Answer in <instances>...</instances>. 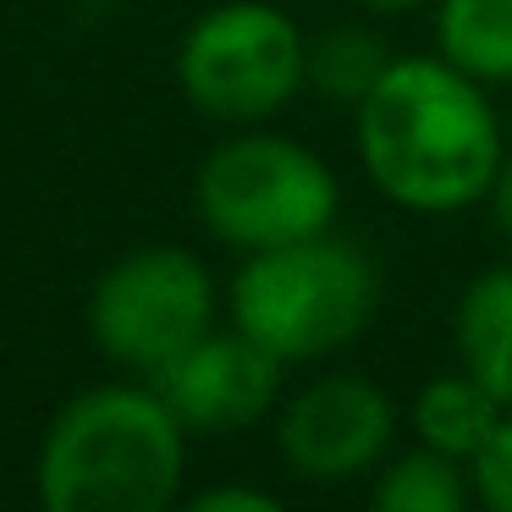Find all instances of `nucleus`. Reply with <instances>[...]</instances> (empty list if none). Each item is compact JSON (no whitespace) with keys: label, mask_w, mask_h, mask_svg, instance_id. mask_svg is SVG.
Here are the masks:
<instances>
[{"label":"nucleus","mask_w":512,"mask_h":512,"mask_svg":"<svg viewBox=\"0 0 512 512\" xmlns=\"http://www.w3.org/2000/svg\"><path fill=\"white\" fill-rule=\"evenodd\" d=\"M358 160L391 204L413 215H457L485 204L507 127L490 111L485 83L446 56H397L358 100Z\"/></svg>","instance_id":"nucleus-1"},{"label":"nucleus","mask_w":512,"mask_h":512,"mask_svg":"<svg viewBox=\"0 0 512 512\" xmlns=\"http://www.w3.org/2000/svg\"><path fill=\"white\" fill-rule=\"evenodd\" d=\"M182 474L188 430L155 386H89L50 419L34 485L45 512H160Z\"/></svg>","instance_id":"nucleus-2"},{"label":"nucleus","mask_w":512,"mask_h":512,"mask_svg":"<svg viewBox=\"0 0 512 512\" xmlns=\"http://www.w3.org/2000/svg\"><path fill=\"white\" fill-rule=\"evenodd\" d=\"M232 325L281 364H314L364 336L380 309V276L347 237L314 232L298 243L254 248L232 276Z\"/></svg>","instance_id":"nucleus-3"},{"label":"nucleus","mask_w":512,"mask_h":512,"mask_svg":"<svg viewBox=\"0 0 512 512\" xmlns=\"http://www.w3.org/2000/svg\"><path fill=\"white\" fill-rule=\"evenodd\" d=\"M336 171L314 149L276 133H243L210 149L193 177V210L204 232L243 248H276L336 226Z\"/></svg>","instance_id":"nucleus-4"},{"label":"nucleus","mask_w":512,"mask_h":512,"mask_svg":"<svg viewBox=\"0 0 512 512\" xmlns=\"http://www.w3.org/2000/svg\"><path fill=\"white\" fill-rule=\"evenodd\" d=\"M177 83L215 122H270L309 89V39L270 0H226L182 34Z\"/></svg>","instance_id":"nucleus-5"},{"label":"nucleus","mask_w":512,"mask_h":512,"mask_svg":"<svg viewBox=\"0 0 512 512\" xmlns=\"http://www.w3.org/2000/svg\"><path fill=\"white\" fill-rule=\"evenodd\" d=\"M204 331H215V276L188 248H133L89 292V336L100 358L144 380Z\"/></svg>","instance_id":"nucleus-6"},{"label":"nucleus","mask_w":512,"mask_h":512,"mask_svg":"<svg viewBox=\"0 0 512 512\" xmlns=\"http://www.w3.org/2000/svg\"><path fill=\"white\" fill-rule=\"evenodd\" d=\"M397 435L391 397L364 375H320L276 408V452L309 485H347L386 457Z\"/></svg>","instance_id":"nucleus-7"},{"label":"nucleus","mask_w":512,"mask_h":512,"mask_svg":"<svg viewBox=\"0 0 512 512\" xmlns=\"http://www.w3.org/2000/svg\"><path fill=\"white\" fill-rule=\"evenodd\" d=\"M281 358L248 331H204L149 386L166 397L188 435H237L281 408Z\"/></svg>","instance_id":"nucleus-8"},{"label":"nucleus","mask_w":512,"mask_h":512,"mask_svg":"<svg viewBox=\"0 0 512 512\" xmlns=\"http://www.w3.org/2000/svg\"><path fill=\"white\" fill-rule=\"evenodd\" d=\"M452 336L463 369L501 408H512V265H496L468 281L457 298Z\"/></svg>","instance_id":"nucleus-9"},{"label":"nucleus","mask_w":512,"mask_h":512,"mask_svg":"<svg viewBox=\"0 0 512 512\" xmlns=\"http://www.w3.org/2000/svg\"><path fill=\"white\" fill-rule=\"evenodd\" d=\"M501 413L507 408H501L468 369H457V375H435L430 386L413 397L408 424H413V435H419V446H435V452L457 457V463H474L479 446L496 435Z\"/></svg>","instance_id":"nucleus-10"},{"label":"nucleus","mask_w":512,"mask_h":512,"mask_svg":"<svg viewBox=\"0 0 512 512\" xmlns=\"http://www.w3.org/2000/svg\"><path fill=\"white\" fill-rule=\"evenodd\" d=\"M435 39L479 83H512V0H441Z\"/></svg>","instance_id":"nucleus-11"},{"label":"nucleus","mask_w":512,"mask_h":512,"mask_svg":"<svg viewBox=\"0 0 512 512\" xmlns=\"http://www.w3.org/2000/svg\"><path fill=\"white\" fill-rule=\"evenodd\" d=\"M468 463L419 446V452L397 457L386 474L375 479V507L380 512H457L474 490V479L463 474Z\"/></svg>","instance_id":"nucleus-12"},{"label":"nucleus","mask_w":512,"mask_h":512,"mask_svg":"<svg viewBox=\"0 0 512 512\" xmlns=\"http://www.w3.org/2000/svg\"><path fill=\"white\" fill-rule=\"evenodd\" d=\"M386 67H391V56L369 28L342 23V28H331V34L309 39V89L325 94V100H347L353 111L380 83Z\"/></svg>","instance_id":"nucleus-13"},{"label":"nucleus","mask_w":512,"mask_h":512,"mask_svg":"<svg viewBox=\"0 0 512 512\" xmlns=\"http://www.w3.org/2000/svg\"><path fill=\"white\" fill-rule=\"evenodd\" d=\"M468 479H474V496L485 501L490 512H512V408L501 413L496 435L479 446V457L468 463Z\"/></svg>","instance_id":"nucleus-14"},{"label":"nucleus","mask_w":512,"mask_h":512,"mask_svg":"<svg viewBox=\"0 0 512 512\" xmlns=\"http://www.w3.org/2000/svg\"><path fill=\"white\" fill-rule=\"evenodd\" d=\"M188 507L193 512H276L281 501L270 490H254V485H215V490H199Z\"/></svg>","instance_id":"nucleus-15"},{"label":"nucleus","mask_w":512,"mask_h":512,"mask_svg":"<svg viewBox=\"0 0 512 512\" xmlns=\"http://www.w3.org/2000/svg\"><path fill=\"white\" fill-rule=\"evenodd\" d=\"M485 204H490V215H496L501 237H512V155L501 160V171H496V182H490Z\"/></svg>","instance_id":"nucleus-16"},{"label":"nucleus","mask_w":512,"mask_h":512,"mask_svg":"<svg viewBox=\"0 0 512 512\" xmlns=\"http://www.w3.org/2000/svg\"><path fill=\"white\" fill-rule=\"evenodd\" d=\"M369 12H413V6H424V0H364Z\"/></svg>","instance_id":"nucleus-17"},{"label":"nucleus","mask_w":512,"mask_h":512,"mask_svg":"<svg viewBox=\"0 0 512 512\" xmlns=\"http://www.w3.org/2000/svg\"><path fill=\"white\" fill-rule=\"evenodd\" d=\"M507 144H512V133H507Z\"/></svg>","instance_id":"nucleus-18"}]
</instances>
